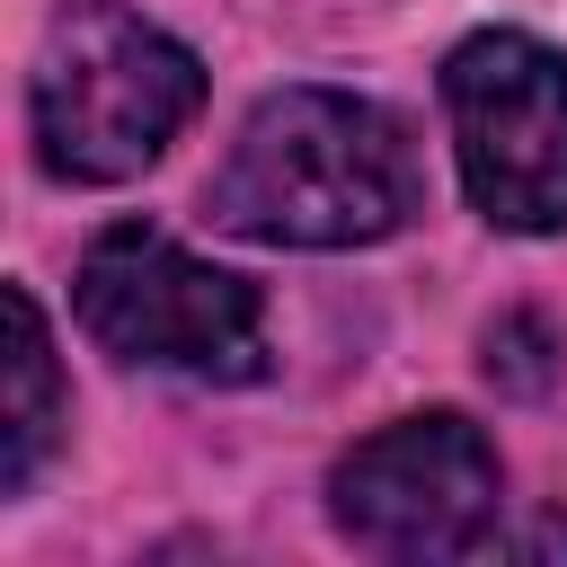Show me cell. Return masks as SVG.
<instances>
[{
	"instance_id": "obj_4",
	"label": "cell",
	"mask_w": 567,
	"mask_h": 567,
	"mask_svg": "<svg viewBox=\"0 0 567 567\" xmlns=\"http://www.w3.org/2000/svg\"><path fill=\"white\" fill-rule=\"evenodd\" d=\"M443 115H452L461 186L496 230L514 239L567 230V53L558 44L523 27H487L452 44Z\"/></svg>"
},
{
	"instance_id": "obj_3",
	"label": "cell",
	"mask_w": 567,
	"mask_h": 567,
	"mask_svg": "<svg viewBox=\"0 0 567 567\" xmlns=\"http://www.w3.org/2000/svg\"><path fill=\"white\" fill-rule=\"evenodd\" d=\"M80 328L142 372H186V381H257L266 372V310L239 275L186 257L151 221H115L80 257Z\"/></svg>"
},
{
	"instance_id": "obj_2",
	"label": "cell",
	"mask_w": 567,
	"mask_h": 567,
	"mask_svg": "<svg viewBox=\"0 0 567 567\" xmlns=\"http://www.w3.org/2000/svg\"><path fill=\"white\" fill-rule=\"evenodd\" d=\"M204 106V62L151 27L124 0H62L44 44H35V80H27V115H35V159L71 186H124L142 177L177 124Z\"/></svg>"
},
{
	"instance_id": "obj_6",
	"label": "cell",
	"mask_w": 567,
	"mask_h": 567,
	"mask_svg": "<svg viewBox=\"0 0 567 567\" xmlns=\"http://www.w3.org/2000/svg\"><path fill=\"white\" fill-rule=\"evenodd\" d=\"M0 310H9V354H0V496H27V478L44 470V452L71 425V390L53 372V337H44L35 292L9 284Z\"/></svg>"
},
{
	"instance_id": "obj_1",
	"label": "cell",
	"mask_w": 567,
	"mask_h": 567,
	"mask_svg": "<svg viewBox=\"0 0 567 567\" xmlns=\"http://www.w3.org/2000/svg\"><path fill=\"white\" fill-rule=\"evenodd\" d=\"M204 204L257 248H372L416 213V142L354 89H275L248 106Z\"/></svg>"
},
{
	"instance_id": "obj_5",
	"label": "cell",
	"mask_w": 567,
	"mask_h": 567,
	"mask_svg": "<svg viewBox=\"0 0 567 567\" xmlns=\"http://www.w3.org/2000/svg\"><path fill=\"white\" fill-rule=\"evenodd\" d=\"M496 487L487 434L434 408L363 434L328 478V514L372 558H478L496 549Z\"/></svg>"
}]
</instances>
